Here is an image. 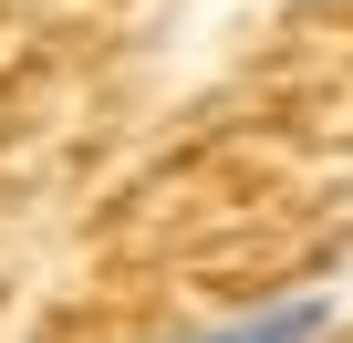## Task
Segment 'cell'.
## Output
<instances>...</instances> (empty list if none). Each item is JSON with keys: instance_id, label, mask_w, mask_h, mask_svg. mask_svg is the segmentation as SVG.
<instances>
[{"instance_id": "6da1fadb", "label": "cell", "mask_w": 353, "mask_h": 343, "mask_svg": "<svg viewBox=\"0 0 353 343\" xmlns=\"http://www.w3.org/2000/svg\"><path fill=\"white\" fill-rule=\"evenodd\" d=\"M332 333V291H291V302H260L239 322H208V333H176V343H322Z\"/></svg>"}]
</instances>
